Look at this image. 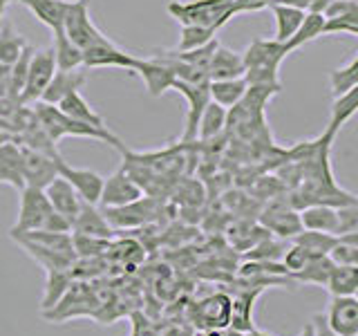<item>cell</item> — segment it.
<instances>
[{
	"label": "cell",
	"instance_id": "obj_30",
	"mask_svg": "<svg viewBox=\"0 0 358 336\" xmlns=\"http://www.w3.org/2000/svg\"><path fill=\"white\" fill-rule=\"evenodd\" d=\"M54 34V59L59 70H76V67H83V50L76 48V45L65 36V31H52Z\"/></svg>",
	"mask_w": 358,
	"mask_h": 336
},
{
	"label": "cell",
	"instance_id": "obj_18",
	"mask_svg": "<svg viewBox=\"0 0 358 336\" xmlns=\"http://www.w3.org/2000/svg\"><path fill=\"white\" fill-rule=\"evenodd\" d=\"M43 190H45V195H48L52 209L56 213H61V216H65L70 222H74L78 211H81V206L85 204V202L78 197L76 190L72 188V184L67 182V179H63L61 175L56 177L52 184L45 186Z\"/></svg>",
	"mask_w": 358,
	"mask_h": 336
},
{
	"label": "cell",
	"instance_id": "obj_19",
	"mask_svg": "<svg viewBox=\"0 0 358 336\" xmlns=\"http://www.w3.org/2000/svg\"><path fill=\"white\" fill-rule=\"evenodd\" d=\"M72 233L81 235H92V238H103V240H115L117 231L112 229V224L103 216V211L99 204H83L78 216L72 222Z\"/></svg>",
	"mask_w": 358,
	"mask_h": 336
},
{
	"label": "cell",
	"instance_id": "obj_53",
	"mask_svg": "<svg viewBox=\"0 0 358 336\" xmlns=\"http://www.w3.org/2000/svg\"><path fill=\"white\" fill-rule=\"evenodd\" d=\"M9 3H16V0H0V16L5 14V9H7V5Z\"/></svg>",
	"mask_w": 358,
	"mask_h": 336
},
{
	"label": "cell",
	"instance_id": "obj_41",
	"mask_svg": "<svg viewBox=\"0 0 358 336\" xmlns=\"http://www.w3.org/2000/svg\"><path fill=\"white\" fill-rule=\"evenodd\" d=\"M110 242L112 240L92 238V235H81V233H72V244H74L76 258H101V255H108Z\"/></svg>",
	"mask_w": 358,
	"mask_h": 336
},
{
	"label": "cell",
	"instance_id": "obj_5",
	"mask_svg": "<svg viewBox=\"0 0 358 336\" xmlns=\"http://www.w3.org/2000/svg\"><path fill=\"white\" fill-rule=\"evenodd\" d=\"M257 222H260L273 238H280V240H294L302 231L300 211H296L289 204V190L285 195H280L271 202H266V204H262Z\"/></svg>",
	"mask_w": 358,
	"mask_h": 336
},
{
	"label": "cell",
	"instance_id": "obj_37",
	"mask_svg": "<svg viewBox=\"0 0 358 336\" xmlns=\"http://www.w3.org/2000/svg\"><path fill=\"white\" fill-rule=\"evenodd\" d=\"M25 48H27L25 38H22L14 27L5 22L3 29H0V65L11 67L18 61V56L22 54Z\"/></svg>",
	"mask_w": 358,
	"mask_h": 336
},
{
	"label": "cell",
	"instance_id": "obj_29",
	"mask_svg": "<svg viewBox=\"0 0 358 336\" xmlns=\"http://www.w3.org/2000/svg\"><path fill=\"white\" fill-rule=\"evenodd\" d=\"M249 90V83L244 81V76L240 78H224V81H210V101H215L222 108H233L235 104H240L242 97Z\"/></svg>",
	"mask_w": 358,
	"mask_h": 336
},
{
	"label": "cell",
	"instance_id": "obj_52",
	"mask_svg": "<svg viewBox=\"0 0 358 336\" xmlns=\"http://www.w3.org/2000/svg\"><path fill=\"white\" fill-rule=\"evenodd\" d=\"M246 336H271V334H266V332H262V330H251V332H246Z\"/></svg>",
	"mask_w": 358,
	"mask_h": 336
},
{
	"label": "cell",
	"instance_id": "obj_35",
	"mask_svg": "<svg viewBox=\"0 0 358 336\" xmlns=\"http://www.w3.org/2000/svg\"><path fill=\"white\" fill-rule=\"evenodd\" d=\"M72 283H74V278L70 274V269H50L48 283H45V296H43V302H41L43 312L52 309L56 302L63 298V294Z\"/></svg>",
	"mask_w": 358,
	"mask_h": 336
},
{
	"label": "cell",
	"instance_id": "obj_22",
	"mask_svg": "<svg viewBox=\"0 0 358 336\" xmlns=\"http://www.w3.org/2000/svg\"><path fill=\"white\" fill-rule=\"evenodd\" d=\"M240 76H244L242 54L231 48H224L220 43L208 65V78L210 81H224V78H240Z\"/></svg>",
	"mask_w": 358,
	"mask_h": 336
},
{
	"label": "cell",
	"instance_id": "obj_26",
	"mask_svg": "<svg viewBox=\"0 0 358 336\" xmlns=\"http://www.w3.org/2000/svg\"><path fill=\"white\" fill-rule=\"evenodd\" d=\"M59 110L63 115L72 117L76 121H83V123H90V126H96V128H108L106 126V119L99 115V112L87 104V99L81 94V92H72L67 94L61 104H59Z\"/></svg>",
	"mask_w": 358,
	"mask_h": 336
},
{
	"label": "cell",
	"instance_id": "obj_55",
	"mask_svg": "<svg viewBox=\"0 0 358 336\" xmlns=\"http://www.w3.org/2000/svg\"><path fill=\"white\" fill-rule=\"evenodd\" d=\"M354 298H356V300H358V289H356V294H354Z\"/></svg>",
	"mask_w": 358,
	"mask_h": 336
},
{
	"label": "cell",
	"instance_id": "obj_51",
	"mask_svg": "<svg viewBox=\"0 0 358 336\" xmlns=\"http://www.w3.org/2000/svg\"><path fill=\"white\" fill-rule=\"evenodd\" d=\"M300 336H313V328H311V323H307L305 328H302Z\"/></svg>",
	"mask_w": 358,
	"mask_h": 336
},
{
	"label": "cell",
	"instance_id": "obj_46",
	"mask_svg": "<svg viewBox=\"0 0 358 336\" xmlns=\"http://www.w3.org/2000/svg\"><path fill=\"white\" fill-rule=\"evenodd\" d=\"M329 258L334 265H347V267H358V246L352 242H345L338 238L336 246L329 251Z\"/></svg>",
	"mask_w": 358,
	"mask_h": 336
},
{
	"label": "cell",
	"instance_id": "obj_6",
	"mask_svg": "<svg viewBox=\"0 0 358 336\" xmlns=\"http://www.w3.org/2000/svg\"><path fill=\"white\" fill-rule=\"evenodd\" d=\"M63 31H65V36L70 38L76 48H81L83 52L94 48V45H99V43L108 41L106 34L94 25L92 18H90L87 0H74V3L67 5Z\"/></svg>",
	"mask_w": 358,
	"mask_h": 336
},
{
	"label": "cell",
	"instance_id": "obj_8",
	"mask_svg": "<svg viewBox=\"0 0 358 336\" xmlns=\"http://www.w3.org/2000/svg\"><path fill=\"white\" fill-rule=\"evenodd\" d=\"M173 90L179 92L188 104L186 112V121H184V132L179 144H195L197 141V128H199V119L204 115L206 106L210 104V81L206 83H184V81H175Z\"/></svg>",
	"mask_w": 358,
	"mask_h": 336
},
{
	"label": "cell",
	"instance_id": "obj_36",
	"mask_svg": "<svg viewBox=\"0 0 358 336\" xmlns=\"http://www.w3.org/2000/svg\"><path fill=\"white\" fill-rule=\"evenodd\" d=\"M294 242L300 244L302 249H307L311 255H329V251L336 246V242H338V235L302 229L294 238Z\"/></svg>",
	"mask_w": 358,
	"mask_h": 336
},
{
	"label": "cell",
	"instance_id": "obj_50",
	"mask_svg": "<svg viewBox=\"0 0 358 336\" xmlns=\"http://www.w3.org/2000/svg\"><path fill=\"white\" fill-rule=\"evenodd\" d=\"M311 328H313V336H338L327 323V316L324 314H316V316L311 318Z\"/></svg>",
	"mask_w": 358,
	"mask_h": 336
},
{
	"label": "cell",
	"instance_id": "obj_31",
	"mask_svg": "<svg viewBox=\"0 0 358 336\" xmlns=\"http://www.w3.org/2000/svg\"><path fill=\"white\" fill-rule=\"evenodd\" d=\"M324 289H327L331 296H354L358 289V267L334 265Z\"/></svg>",
	"mask_w": 358,
	"mask_h": 336
},
{
	"label": "cell",
	"instance_id": "obj_49",
	"mask_svg": "<svg viewBox=\"0 0 358 336\" xmlns=\"http://www.w3.org/2000/svg\"><path fill=\"white\" fill-rule=\"evenodd\" d=\"M273 0H235V14H251V11L268 9Z\"/></svg>",
	"mask_w": 358,
	"mask_h": 336
},
{
	"label": "cell",
	"instance_id": "obj_40",
	"mask_svg": "<svg viewBox=\"0 0 358 336\" xmlns=\"http://www.w3.org/2000/svg\"><path fill=\"white\" fill-rule=\"evenodd\" d=\"M215 29H208V27H199V25H184L182 27V36H179V45L177 50L179 52H190V50H197V48H204L210 41H215Z\"/></svg>",
	"mask_w": 358,
	"mask_h": 336
},
{
	"label": "cell",
	"instance_id": "obj_25",
	"mask_svg": "<svg viewBox=\"0 0 358 336\" xmlns=\"http://www.w3.org/2000/svg\"><path fill=\"white\" fill-rule=\"evenodd\" d=\"M300 222H302V229L336 235V229H338V209L329 204L305 206L300 211Z\"/></svg>",
	"mask_w": 358,
	"mask_h": 336
},
{
	"label": "cell",
	"instance_id": "obj_15",
	"mask_svg": "<svg viewBox=\"0 0 358 336\" xmlns=\"http://www.w3.org/2000/svg\"><path fill=\"white\" fill-rule=\"evenodd\" d=\"M137 56L128 54L126 50H121L119 45H115L110 38L94 45L83 52V67L85 70H99V67H119V70L132 72V65Z\"/></svg>",
	"mask_w": 358,
	"mask_h": 336
},
{
	"label": "cell",
	"instance_id": "obj_2",
	"mask_svg": "<svg viewBox=\"0 0 358 336\" xmlns=\"http://www.w3.org/2000/svg\"><path fill=\"white\" fill-rule=\"evenodd\" d=\"M31 106H34L31 108L34 115H36V119L41 121V126L45 128V132H48L56 144H59L63 137H83V139H96L101 144H108L121 153L126 150L123 141L108 128H96V126H90V123L76 121L72 117L63 115V112L59 110V106L43 104V101H36V104H31Z\"/></svg>",
	"mask_w": 358,
	"mask_h": 336
},
{
	"label": "cell",
	"instance_id": "obj_44",
	"mask_svg": "<svg viewBox=\"0 0 358 336\" xmlns=\"http://www.w3.org/2000/svg\"><path fill=\"white\" fill-rule=\"evenodd\" d=\"M311 260V253L307 251V249H302L300 244H289L287 246V251H285V255H282V265L287 267V272H289V276H294V274H298V272H302V269L307 267V262Z\"/></svg>",
	"mask_w": 358,
	"mask_h": 336
},
{
	"label": "cell",
	"instance_id": "obj_13",
	"mask_svg": "<svg viewBox=\"0 0 358 336\" xmlns=\"http://www.w3.org/2000/svg\"><path fill=\"white\" fill-rule=\"evenodd\" d=\"M145 193L141 190V186L134 182V179L128 175L126 168H119L110 177H106L103 182V190H101V200L99 204L103 209L110 206H123V204H130V202H137L139 197H143Z\"/></svg>",
	"mask_w": 358,
	"mask_h": 336
},
{
	"label": "cell",
	"instance_id": "obj_1",
	"mask_svg": "<svg viewBox=\"0 0 358 336\" xmlns=\"http://www.w3.org/2000/svg\"><path fill=\"white\" fill-rule=\"evenodd\" d=\"M291 54L287 43L275 38L257 36L249 43V48L242 52L244 59V81L249 85H271L282 88L280 81V65Z\"/></svg>",
	"mask_w": 358,
	"mask_h": 336
},
{
	"label": "cell",
	"instance_id": "obj_54",
	"mask_svg": "<svg viewBox=\"0 0 358 336\" xmlns=\"http://www.w3.org/2000/svg\"><path fill=\"white\" fill-rule=\"evenodd\" d=\"M3 25H5V20H3V16H0V29H3Z\"/></svg>",
	"mask_w": 358,
	"mask_h": 336
},
{
	"label": "cell",
	"instance_id": "obj_3",
	"mask_svg": "<svg viewBox=\"0 0 358 336\" xmlns=\"http://www.w3.org/2000/svg\"><path fill=\"white\" fill-rule=\"evenodd\" d=\"M179 25H199L220 31L227 22L238 16L235 14V0H171L166 5Z\"/></svg>",
	"mask_w": 358,
	"mask_h": 336
},
{
	"label": "cell",
	"instance_id": "obj_7",
	"mask_svg": "<svg viewBox=\"0 0 358 336\" xmlns=\"http://www.w3.org/2000/svg\"><path fill=\"white\" fill-rule=\"evenodd\" d=\"M52 204L43 188L25 186L20 190V202H18V218L16 224L9 229L11 233H25V231H36L43 229L48 218L52 216Z\"/></svg>",
	"mask_w": 358,
	"mask_h": 336
},
{
	"label": "cell",
	"instance_id": "obj_39",
	"mask_svg": "<svg viewBox=\"0 0 358 336\" xmlns=\"http://www.w3.org/2000/svg\"><path fill=\"white\" fill-rule=\"evenodd\" d=\"M108 255H115V260L121 262V265L134 267V265H139L143 260V246L134 238H121L119 242L112 240Z\"/></svg>",
	"mask_w": 358,
	"mask_h": 336
},
{
	"label": "cell",
	"instance_id": "obj_32",
	"mask_svg": "<svg viewBox=\"0 0 358 336\" xmlns=\"http://www.w3.org/2000/svg\"><path fill=\"white\" fill-rule=\"evenodd\" d=\"M358 112V85L347 90V92L334 97V104H331V119L327 123V128L338 132L347 121H350L354 115Z\"/></svg>",
	"mask_w": 358,
	"mask_h": 336
},
{
	"label": "cell",
	"instance_id": "obj_9",
	"mask_svg": "<svg viewBox=\"0 0 358 336\" xmlns=\"http://www.w3.org/2000/svg\"><path fill=\"white\" fill-rule=\"evenodd\" d=\"M56 70H59V67H56L52 48L34 50L25 85H22V92H20V104H36L43 94V90L48 88L52 76L56 74Z\"/></svg>",
	"mask_w": 358,
	"mask_h": 336
},
{
	"label": "cell",
	"instance_id": "obj_38",
	"mask_svg": "<svg viewBox=\"0 0 358 336\" xmlns=\"http://www.w3.org/2000/svg\"><path fill=\"white\" fill-rule=\"evenodd\" d=\"M285 240L280 238H273V235H268V238L260 240L253 249H249L244 255V260H264V262H282V255L287 251Z\"/></svg>",
	"mask_w": 358,
	"mask_h": 336
},
{
	"label": "cell",
	"instance_id": "obj_48",
	"mask_svg": "<svg viewBox=\"0 0 358 336\" xmlns=\"http://www.w3.org/2000/svg\"><path fill=\"white\" fill-rule=\"evenodd\" d=\"M132 336H157V330H155V323H150L148 318L143 316V314H132Z\"/></svg>",
	"mask_w": 358,
	"mask_h": 336
},
{
	"label": "cell",
	"instance_id": "obj_4",
	"mask_svg": "<svg viewBox=\"0 0 358 336\" xmlns=\"http://www.w3.org/2000/svg\"><path fill=\"white\" fill-rule=\"evenodd\" d=\"M101 211H103V216L112 224V229L119 233V231L143 229L155 224L157 218L162 216V202L155 195H143L137 202H130V204L110 206V209L101 206Z\"/></svg>",
	"mask_w": 358,
	"mask_h": 336
},
{
	"label": "cell",
	"instance_id": "obj_21",
	"mask_svg": "<svg viewBox=\"0 0 358 336\" xmlns=\"http://www.w3.org/2000/svg\"><path fill=\"white\" fill-rule=\"evenodd\" d=\"M0 184L14 186L16 190L25 188V177H22V153H20V146L14 139L0 144Z\"/></svg>",
	"mask_w": 358,
	"mask_h": 336
},
{
	"label": "cell",
	"instance_id": "obj_12",
	"mask_svg": "<svg viewBox=\"0 0 358 336\" xmlns=\"http://www.w3.org/2000/svg\"><path fill=\"white\" fill-rule=\"evenodd\" d=\"M56 166H59V175L72 184V188L85 204H99L101 190H103V182H106L103 175H99L92 168H74L70 164H65L63 157L56 160Z\"/></svg>",
	"mask_w": 358,
	"mask_h": 336
},
{
	"label": "cell",
	"instance_id": "obj_23",
	"mask_svg": "<svg viewBox=\"0 0 358 336\" xmlns=\"http://www.w3.org/2000/svg\"><path fill=\"white\" fill-rule=\"evenodd\" d=\"M264 289L260 287H246L242 291H238L233 298V309H231V330H238V332H251L255 325H253V305L255 300L260 298Z\"/></svg>",
	"mask_w": 358,
	"mask_h": 336
},
{
	"label": "cell",
	"instance_id": "obj_43",
	"mask_svg": "<svg viewBox=\"0 0 358 336\" xmlns=\"http://www.w3.org/2000/svg\"><path fill=\"white\" fill-rule=\"evenodd\" d=\"M31 54H34V48H29V45H27V48L22 50V54L18 56V61L9 67V88L14 90L16 94H20V92H22V85H25Z\"/></svg>",
	"mask_w": 358,
	"mask_h": 336
},
{
	"label": "cell",
	"instance_id": "obj_27",
	"mask_svg": "<svg viewBox=\"0 0 358 336\" xmlns=\"http://www.w3.org/2000/svg\"><path fill=\"white\" fill-rule=\"evenodd\" d=\"M268 9L273 11V18H275V36L273 38L280 43H289L294 38V34L298 31V27L302 25V20H305V11L289 7V5H280V3L268 5Z\"/></svg>",
	"mask_w": 358,
	"mask_h": 336
},
{
	"label": "cell",
	"instance_id": "obj_17",
	"mask_svg": "<svg viewBox=\"0 0 358 336\" xmlns=\"http://www.w3.org/2000/svg\"><path fill=\"white\" fill-rule=\"evenodd\" d=\"M85 81H87L85 67H76V70H56V74L52 76V81L48 83V88L43 90V94H41L38 101H43V104L59 106L67 94L81 92V88L85 85Z\"/></svg>",
	"mask_w": 358,
	"mask_h": 336
},
{
	"label": "cell",
	"instance_id": "obj_14",
	"mask_svg": "<svg viewBox=\"0 0 358 336\" xmlns=\"http://www.w3.org/2000/svg\"><path fill=\"white\" fill-rule=\"evenodd\" d=\"M20 153H22V177H25V186L45 188L59 177V166H56L59 157L43 155L38 150L25 148V146H20Z\"/></svg>",
	"mask_w": 358,
	"mask_h": 336
},
{
	"label": "cell",
	"instance_id": "obj_42",
	"mask_svg": "<svg viewBox=\"0 0 358 336\" xmlns=\"http://www.w3.org/2000/svg\"><path fill=\"white\" fill-rule=\"evenodd\" d=\"M329 83H331V94L338 97L343 92H347V90H352L358 85V56L347 63L345 67H336V70L329 74Z\"/></svg>",
	"mask_w": 358,
	"mask_h": 336
},
{
	"label": "cell",
	"instance_id": "obj_47",
	"mask_svg": "<svg viewBox=\"0 0 358 336\" xmlns=\"http://www.w3.org/2000/svg\"><path fill=\"white\" fill-rule=\"evenodd\" d=\"M45 231H54V233H72V222L67 220L65 216H61V213L52 211V216L48 218V222H45Z\"/></svg>",
	"mask_w": 358,
	"mask_h": 336
},
{
	"label": "cell",
	"instance_id": "obj_33",
	"mask_svg": "<svg viewBox=\"0 0 358 336\" xmlns=\"http://www.w3.org/2000/svg\"><path fill=\"white\" fill-rule=\"evenodd\" d=\"M331 258L329 255H311V260L307 262V267L302 269V272L291 276L294 283H300V285H318V287H324L327 285V278L331 274Z\"/></svg>",
	"mask_w": 358,
	"mask_h": 336
},
{
	"label": "cell",
	"instance_id": "obj_11",
	"mask_svg": "<svg viewBox=\"0 0 358 336\" xmlns=\"http://www.w3.org/2000/svg\"><path fill=\"white\" fill-rule=\"evenodd\" d=\"M132 72L143 78V85L152 99L164 97L168 90H173V83L177 81L175 70L162 59V56H152V59H134Z\"/></svg>",
	"mask_w": 358,
	"mask_h": 336
},
{
	"label": "cell",
	"instance_id": "obj_34",
	"mask_svg": "<svg viewBox=\"0 0 358 336\" xmlns=\"http://www.w3.org/2000/svg\"><path fill=\"white\" fill-rule=\"evenodd\" d=\"M324 27H327V16L324 14H305V20L294 34V38L287 43V48L291 52H296L302 45H309L316 38L324 36Z\"/></svg>",
	"mask_w": 358,
	"mask_h": 336
},
{
	"label": "cell",
	"instance_id": "obj_16",
	"mask_svg": "<svg viewBox=\"0 0 358 336\" xmlns=\"http://www.w3.org/2000/svg\"><path fill=\"white\" fill-rule=\"evenodd\" d=\"M324 316H327L329 328L338 336L358 334V300L354 296H331Z\"/></svg>",
	"mask_w": 358,
	"mask_h": 336
},
{
	"label": "cell",
	"instance_id": "obj_24",
	"mask_svg": "<svg viewBox=\"0 0 358 336\" xmlns=\"http://www.w3.org/2000/svg\"><path fill=\"white\" fill-rule=\"evenodd\" d=\"M16 3L27 7L45 27H50L52 31H59L63 29L65 11H67V5H70V0H16Z\"/></svg>",
	"mask_w": 358,
	"mask_h": 336
},
{
	"label": "cell",
	"instance_id": "obj_10",
	"mask_svg": "<svg viewBox=\"0 0 358 336\" xmlns=\"http://www.w3.org/2000/svg\"><path fill=\"white\" fill-rule=\"evenodd\" d=\"M231 309H233V298L224 291H213L206 298L193 305V316L195 325L201 330H229L231 328Z\"/></svg>",
	"mask_w": 358,
	"mask_h": 336
},
{
	"label": "cell",
	"instance_id": "obj_28",
	"mask_svg": "<svg viewBox=\"0 0 358 336\" xmlns=\"http://www.w3.org/2000/svg\"><path fill=\"white\" fill-rule=\"evenodd\" d=\"M227 108L217 106L215 101H210L206 106L204 115L199 119V128H197V141H213L220 139L222 134H227Z\"/></svg>",
	"mask_w": 358,
	"mask_h": 336
},
{
	"label": "cell",
	"instance_id": "obj_45",
	"mask_svg": "<svg viewBox=\"0 0 358 336\" xmlns=\"http://www.w3.org/2000/svg\"><path fill=\"white\" fill-rule=\"evenodd\" d=\"M347 233H358V200L352 204L338 206V229L336 235H347Z\"/></svg>",
	"mask_w": 358,
	"mask_h": 336
},
{
	"label": "cell",
	"instance_id": "obj_20",
	"mask_svg": "<svg viewBox=\"0 0 358 336\" xmlns=\"http://www.w3.org/2000/svg\"><path fill=\"white\" fill-rule=\"evenodd\" d=\"M227 238H229V244L233 246L235 251H240V253H246L249 249H253V246L268 238V233L260 222H253V220H231L229 222V227H227Z\"/></svg>",
	"mask_w": 358,
	"mask_h": 336
}]
</instances>
